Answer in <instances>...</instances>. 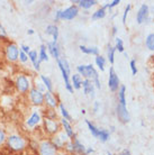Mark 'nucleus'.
Here are the masks:
<instances>
[{
	"label": "nucleus",
	"mask_w": 154,
	"mask_h": 155,
	"mask_svg": "<svg viewBox=\"0 0 154 155\" xmlns=\"http://www.w3.org/2000/svg\"><path fill=\"white\" fill-rule=\"evenodd\" d=\"M77 71L81 77H83L87 80L92 81L97 89H101V82L99 80V75H98V72H97V70L95 69V66L92 64H87V65L82 64V65H79L77 66Z\"/></svg>",
	"instance_id": "1"
},
{
	"label": "nucleus",
	"mask_w": 154,
	"mask_h": 155,
	"mask_svg": "<svg viewBox=\"0 0 154 155\" xmlns=\"http://www.w3.org/2000/svg\"><path fill=\"white\" fill-rule=\"evenodd\" d=\"M150 20H152L150 17V6L147 4H142L136 12V23L142 25L144 23H149Z\"/></svg>",
	"instance_id": "2"
},
{
	"label": "nucleus",
	"mask_w": 154,
	"mask_h": 155,
	"mask_svg": "<svg viewBox=\"0 0 154 155\" xmlns=\"http://www.w3.org/2000/svg\"><path fill=\"white\" fill-rule=\"evenodd\" d=\"M7 143L8 146L10 147V150L16 152L23 151L24 148H25V145H26L24 138L20 137L19 135H10L7 138Z\"/></svg>",
	"instance_id": "3"
},
{
	"label": "nucleus",
	"mask_w": 154,
	"mask_h": 155,
	"mask_svg": "<svg viewBox=\"0 0 154 155\" xmlns=\"http://www.w3.org/2000/svg\"><path fill=\"white\" fill-rule=\"evenodd\" d=\"M120 80L118 74L116 73V71L114 70V68L109 69V74H108V88L112 92H117L120 88Z\"/></svg>",
	"instance_id": "4"
},
{
	"label": "nucleus",
	"mask_w": 154,
	"mask_h": 155,
	"mask_svg": "<svg viewBox=\"0 0 154 155\" xmlns=\"http://www.w3.org/2000/svg\"><path fill=\"white\" fill-rule=\"evenodd\" d=\"M115 114H116L117 119L119 120L122 124H127V123L131 121V115H129V113H128L127 107H126V106L120 105L119 102L116 104Z\"/></svg>",
	"instance_id": "5"
},
{
	"label": "nucleus",
	"mask_w": 154,
	"mask_h": 155,
	"mask_svg": "<svg viewBox=\"0 0 154 155\" xmlns=\"http://www.w3.org/2000/svg\"><path fill=\"white\" fill-rule=\"evenodd\" d=\"M79 15V7L77 5H72L70 7L61 10L60 14V20H72Z\"/></svg>",
	"instance_id": "6"
},
{
	"label": "nucleus",
	"mask_w": 154,
	"mask_h": 155,
	"mask_svg": "<svg viewBox=\"0 0 154 155\" xmlns=\"http://www.w3.org/2000/svg\"><path fill=\"white\" fill-rule=\"evenodd\" d=\"M39 155H58V150L54 147L51 140H43L38 145Z\"/></svg>",
	"instance_id": "7"
},
{
	"label": "nucleus",
	"mask_w": 154,
	"mask_h": 155,
	"mask_svg": "<svg viewBox=\"0 0 154 155\" xmlns=\"http://www.w3.org/2000/svg\"><path fill=\"white\" fill-rule=\"evenodd\" d=\"M16 87H17V89L18 91L20 92H27L28 90H31V82H29V79L26 77V75H23V74H20L17 77L16 79Z\"/></svg>",
	"instance_id": "8"
},
{
	"label": "nucleus",
	"mask_w": 154,
	"mask_h": 155,
	"mask_svg": "<svg viewBox=\"0 0 154 155\" xmlns=\"http://www.w3.org/2000/svg\"><path fill=\"white\" fill-rule=\"evenodd\" d=\"M44 128L49 134L51 135H56L60 132V124L55 119H49L45 118L44 119Z\"/></svg>",
	"instance_id": "9"
},
{
	"label": "nucleus",
	"mask_w": 154,
	"mask_h": 155,
	"mask_svg": "<svg viewBox=\"0 0 154 155\" xmlns=\"http://www.w3.org/2000/svg\"><path fill=\"white\" fill-rule=\"evenodd\" d=\"M29 99H31L33 105L42 106L44 104V93L38 91L36 88H32L29 90Z\"/></svg>",
	"instance_id": "10"
},
{
	"label": "nucleus",
	"mask_w": 154,
	"mask_h": 155,
	"mask_svg": "<svg viewBox=\"0 0 154 155\" xmlns=\"http://www.w3.org/2000/svg\"><path fill=\"white\" fill-rule=\"evenodd\" d=\"M19 51L20 50L15 44H10L6 48V56L10 62H15L19 58Z\"/></svg>",
	"instance_id": "11"
},
{
	"label": "nucleus",
	"mask_w": 154,
	"mask_h": 155,
	"mask_svg": "<svg viewBox=\"0 0 154 155\" xmlns=\"http://www.w3.org/2000/svg\"><path fill=\"white\" fill-rule=\"evenodd\" d=\"M82 89H83V93L85 94L90 96L92 99L95 98V89H96V87H95L92 81L83 79V81H82Z\"/></svg>",
	"instance_id": "12"
},
{
	"label": "nucleus",
	"mask_w": 154,
	"mask_h": 155,
	"mask_svg": "<svg viewBox=\"0 0 154 155\" xmlns=\"http://www.w3.org/2000/svg\"><path fill=\"white\" fill-rule=\"evenodd\" d=\"M44 102L46 104V106L50 109H55L59 104L58 99L53 94V92H49V91L44 93Z\"/></svg>",
	"instance_id": "13"
},
{
	"label": "nucleus",
	"mask_w": 154,
	"mask_h": 155,
	"mask_svg": "<svg viewBox=\"0 0 154 155\" xmlns=\"http://www.w3.org/2000/svg\"><path fill=\"white\" fill-rule=\"evenodd\" d=\"M61 124H62V126H63V129H64V133L66 134V136L69 137L70 140H74V138H75V134H74L73 128L71 126V123H70L69 120L62 118Z\"/></svg>",
	"instance_id": "14"
},
{
	"label": "nucleus",
	"mask_w": 154,
	"mask_h": 155,
	"mask_svg": "<svg viewBox=\"0 0 154 155\" xmlns=\"http://www.w3.org/2000/svg\"><path fill=\"white\" fill-rule=\"evenodd\" d=\"M47 46V51L50 52V54L52 55V58H54L56 61H58L59 58H60V50H59V46L56 42H49L46 44Z\"/></svg>",
	"instance_id": "15"
},
{
	"label": "nucleus",
	"mask_w": 154,
	"mask_h": 155,
	"mask_svg": "<svg viewBox=\"0 0 154 155\" xmlns=\"http://www.w3.org/2000/svg\"><path fill=\"white\" fill-rule=\"evenodd\" d=\"M41 120H42L41 114H39L38 111H34V113L31 115V117L27 119L26 124L28 127H35V126H37V125L41 123Z\"/></svg>",
	"instance_id": "16"
},
{
	"label": "nucleus",
	"mask_w": 154,
	"mask_h": 155,
	"mask_svg": "<svg viewBox=\"0 0 154 155\" xmlns=\"http://www.w3.org/2000/svg\"><path fill=\"white\" fill-rule=\"evenodd\" d=\"M45 34L46 35H50L53 37V42H58V38H59V28L56 25H54V24H52V25H49V26H46V28H45Z\"/></svg>",
	"instance_id": "17"
},
{
	"label": "nucleus",
	"mask_w": 154,
	"mask_h": 155,
	"mask_svg": "<svg viewBox=\"0 0 154 155\" xmlns=\"http://www.w3.org/2000/svg\"><path fill=\"white\" fill-rule=\"evenodd\" d=\"M72 4H78L80 8L88 10L90 8H92L93 6H96L98 4V1H96V0H79V1H72Z\"/></svg>",
	"instance_id": "18"
},
{
	"label": "nucleus",
	"mask_w": 154,
	"mask_h": 155,
	"mask_svg": "<svg viewBox=\"0 0 154 155\" xmlns=\"http://www.w3.org/2000/svg\"><path fill=\"white\" fill-rule=\"evenodd\" d=\"M117 102H119L123 106H126V87L124 84L120 85L119 90L117 91Z\"/></svg>",
	"instance_id": "19"
},
{
	"label": "nucleus",
	"mask_w": 154,
	"mask_h": 155,
	"mask_svg": "<svg viewBox=\"0 0 154 155\" xmlns=\"http://www.w3.org/2000/svg\"><path fill=\"white\" fill-rule=\"evenodd\" d=\"M82 53L88 55H99V48L97 46H85V45H80L79 46Z\"/></svg>",
	"instance_id": "20"
},
{
	"label": "nucleus",
	"mask_w": 154,
	"mask_h": 155,
	"mask_svg": "<svg viewBox=\"0 0 154 155\" xmlns=\"http://www.w3.org/2000/svg\"><path fill=\"white\" fill-rule=\"evenodd\" d=\"M106 15H107V9H106L104 6H101L100 8H98L96 12L91 15V19H92V20L102 19V18H105V17H106Z\"/></svg>",
	"instance_id": "21"
},
{
	"label": "nucleus",
	"mask_w": 154,
	"mask_h": 155,
	"mask_svg": "<svg viewBox=\"0 0 154 155\" xmlns=\"http://www.w3.org/2000/svg\"><path fill=\"white\" fill-rule=\"evenodd\" d=\"M28 58L32 61V63H33V65H34L35 69H36L37 71H39V64H41V61H39V58H38L37 52H36V51H31V52L28 53Z\"/></svg>",
	"instance_id": "22"
},
{
	"label": "nucleus",
	"mask_w": 154,
	"mask_h": 155,
	"mask_svg": "<svg viewBox=\"0 0 154 155\" xmlns=\"http://www.w3.org/2000/svg\"><path fill=\"white\" fill-rule=\"evenodd\" d=\"M82 81H83V79L79 73L71 75V84L73 87V89H80L82 87Z\"/></svg>",
	"instance_id": "23"
},
{
	"label": "nucleus",
	"mask_w": 154,
	"mask_h": 155,
	"mask_svg": "<svg viewBox=\"0 0 154 155\" xmlns=\"http://www.w3.org/2000/svg\"><path fill=\"white\" fill-rule=\"evenodd\" d=\"M73 142V145H74V151H75V154H79V155H85V146L83 144L81 143L80 140H78L77 137L72 140Z\"/></svg>",
	"instance_id": "24"
},
{
	"label": "nucleus",
	"mask_w": 154,
	"mask_h": 155,
	"mask_svg": "<svg viewBox=\"0 0 154 155\" xmlns=\"http://www.w3.org/2000/svg\"><path fill=\"white\" fill-rule=\"evenodd\" d=\"M85 124H87V126H88L89 130H90V133H91V135H92L93 137H96V138H99V136H100V132H101V128L96 127V126H95V125H93L90 120H87V119H85Z\"/></svg>",
	"instance_id": "25"
},
{
	"label": "nucleus",
	"mask_w": 154,
	"mask_h": 155,
	"mask_svg": "<svg viewBox=\"0 0 154 155\" xmlns=\"http://www.w3.org/2000/svg\"><path fill=\"white\" fill-rule=\"evenodd\" d=\"M115 53H116L115 47L112 46V44H108V46H107V60L109 61L110 64H114V63H115Z\"/></svg>",
	"instance_id": "26"
},
{
	"label": "nucleus",
	"mask_w": 154,
	"mask_h": 155,
	"mask_svg": "<svg viewBox=\"0 0 154 155\" xmlns=\"http://www.w3.org/2000/svg\"><path fill=\"white\" fill-rule=\"evenodd\" d=\"M145 46L149 51L154 52V31L150 33L149 35L145 37Z\"/></svg>",
	"instance_id": "27"
},
{
	"label": "nucleus",
	"mask_w": 154,
	"mask_h": 155,
	"mask_svg": "<svg viewBox=\"0 0 154 155\" xmlns=\"http://www.w3.org/2000/svg\"><path fill=\"white\" fill-rule=\"evenodd\" d=\"M95 63L96 65L98 66V69L104 72L105 71V66H106V58L102 56V55H97L96 58H95Z\"/></svg>",
	"instance_id": "28"
},
{
	"label": "nucleus",
	"mask_w": 154,
	"mask_h": 155,
	"mask_svg": "<svg viewBox=\"0 0 154 155\" xmlns=\"http://www.w3.org/2000/svg\"><path fill=\"white\" fill-rule=\"evenodd\" d=\"M47 46L46 45H41V48H39V53H38V58L41 62L43 61H49V54H47Z\"/></svg>",
	"instance_id": "29"
},
{
	"label": "nucleus",
	"mask_w": 154,
	"mask_h": 155,
	"mask_svg": "<svg viewBox=\"0 0 154 155\" xmlns=\"http://www.w3.org/2000/svg\"><path fill=\"white\" fill-rule=\"evenodd\" d=\"M41 80H42L43 84L45 85V88L49 92H53V83L51 81L50 78L45 77V75H41Z\"/></svg>",
	"instance_id": "30"
},
{
	"label": "nucleus",
	"mask_w": 154,
	"mask_h": 155,
	"mask_svg": "<svg viewBox=\"0 0 154 155\" xmlns=\"http://www.w3.org/2000/svg\"><path fill=\"white\" fill-rule=\"evenodd\" d=\"M116 51H118L119 53H124L125 47H124V42L120 37H115V45H114Z\"/></svg>",
	"instance_id": "31"
},
{
	"label": "nucleus",
	"mask_w": 154,
	"mask_h": 155,
	"mask_svg": "<svg viewBox=\"0 0 154 155\" xmlns=\"http://www.w3.org/2000/svg\"><path fill=\"white\" fill-rule=\"evenodd\" d=\"M110 138V132L108 129H105V128H101V132H100V136L98 140L102 142V143H106L107 140H109Z\"/></svg>",
	"instance_id": "32"
},
{
	"label": "nucleus",
	"mask_w": 154,
	"mask_h": 155,
	"mask_svg": "<svg viewBox=\"0 0 154 155\" xmlns=\"http://www.w3.org/2000/svg\"><path fill=\"white\" fill-rule=\"evenodd\" d=\"M59 107H60V111H61L62 117H63L64 119L69 120V121H70V120H71V116H70L69 111L66 110L65 106L63 105V102H60V104H59Z\"/></svg>",
	"instance_id": "33"
},
{
	"label": "nucleus",
	"mask_w": 154,
	"mask_h": 155,
	"mask_svg": "<svg viewBox=\"0 0 154 155\" xmlns=\"http://www.w3.org/2000/svg\"><path fill=\"white\" fill-rule=\"evenodd\" d=\"M131 9H132V5L131 4H127V6H126V7H125V9H124L123 17H122V23H123L124 25H126L127 16H128V14H129V12H131Z\"/></svg>",
	"instance_id": "34"
},
{
	"label": "nucleus",
	"mask_w": 154,
	"mask_h": 155,
	"mask_svg": "<svg viewBox=\"0 0 154 155\" xmlns=\"http://www.w3.org/2000/svg\"><path fill=\"white\" fill-rule=\"evenodd\" d=\"M120 4V0H114V1H110V2H107V4L104 5V7L106 8V9H112L114 7H116V6H118V5Z\"/></svg>",
	"instance_id": "35"
},
{
	"label": "nucleus",
	"mask_w": 154,
	"mask_h": 155,
	"mask_svg": "<svg viewBox=\"0 0 154 155\" xmlns=\"http://www.w3.org/2000/svg\"><path fill=\"white\" fill-rule=\"evenodd\" d=\"M129 68H131L132 74H133V75H136V74H137V68H136V61H135V60H131Z\"/></svg>",
	"instance_id": "36"
},
{
	"label": "nucleus",
	"mask_w": 154,
	"mask_h": 155,
	"mask_svg": "<svg viewBox=\"0 0 154 155\" xmlns=\"http://www.w3.org/2000/svg\"><path fill=\"white\" fill-rule=\"evenodd\" d=\"M46 118H49V119H55L56 118V113L54 111V109H49L47 110Z\"/></svg>",
	"instance_id": "37"
},
{
	"label": "nucleus",
	"mask_w": 154,
	"mask_h": 155,
	"mask_svg": "<svg viewBox=\"0 0 154 155\" xmlns=\"http://www.w3.org/2000/svg\"><path fill=\"white\" fill-rule=\"evenodd\" d=\"M19 60L24 63L27 62V60H28V54H26L25 52H23V51L20 50L19 51Z\"/></svg>",
	"instance_id": "38"
},
{
	"label": "nucleus",
	"mask_w": 154,
	"mask_h": 155,
	"mask_svg": "<svg viewBox=\"0 0 154 155\" xmlns=\"http://www.w3.org/2000/svg\"><path fill=\"white\" fill-rule=\"evenodd\" d=\"M99 109H100V102H98V101H95L93 102V113L96 114L99 111Z\"/></svg>",
	"instance_id": "39"
},
{
	"label": "nucleus",
	"mask_w": 154,
	"mask_h": 155,
	"mask_svg": "<svg viewBox=\"0 0 154 155\" xmlns=\"http://www.w3.org/2000/svg\"><path fill=\"white\" fill-rule=\"evenodd\" d=\"M118 155H132V153L128 148H123L122 151L118 152Z\"/></svg>",
	"instance_id": "40"
},
{
	"label": "nucleus",
	"mask_w": 154,
	"mask_h": 155,
	"mask_svg": "<svg viewBox=\"0 0 154 155\" xmlns=\"http://www.w3.org/2000/svg\"><path fill=\"white\" fill-rule=\"evenodd\" d=\"M5 140H6V135H5V132L2 129H0V145L4 143Z\"/></svg>",
	"instance_id": "41"
},
{
	"label": "nucleus",
	"mask_w": 154,
	"mask_h": 155,
	"mask_svg": "<svg viewBox=\"0 0 154 155\" xmlns=\"http://www.w3.org/2000/svg\"><path fill=\"white\" fill-rule=\"evenodd\" d=\"M150 17H151V19L154 20V5L150 6Z\"/></svg>",
	"instance_id": "42"
},
{
	"label": "nucleus",
	"mask_w": 154,
	"mask_h": 155,
	"mask_svg": "<svg viewBox=\"0 0 154 155\" xmlns=\"http://www.w3.org/2000/svg\"><path fill=\"white\" fill-rule=\"evenodd\" d=\"M20 47H22V51H23V52H25L26 54H28V53L31 52V50H29V46H27V45H22Z\"/></svg>",
	"instance_id": "43"
},
{
	"label": "nucleus",
	"mask_w": 154,
	"mask_h": 155,
	"mask_svg": "<svg viewBox=\"0 0 154 155\" xmlns=\"http://www.w3.org/2000/svg\"><path fill=\"white\" fill-rule=\"evenodd\" d=\"M95 150L92 147H87L85 148V155H89V154H92Z\"/></svg>",
	"instance_id": "44"
},
{
	"label": "nucleus",
	"mask_w": 154,
	"mask_h": 155,
	"mask_svg": "<svg viewBox=\"0 0 154 155\" xmlns=\"http://www.w3.org/2000/svg\"><path fill=\"white\" fill-rule=\"evenodd\" d=\"M6 35H7V34H6V31H5L4 27L0 25V37H1V36H2V37H5Z\"/></svg>",
	"instance_id": "45"
},
{
	"label": "nucleus",
	"mask_w": 154,
	"mask_h": 155,
	"mask_svg": "<svg viewBox=\"0 0 154 155\" xmlns=\"http://www.w3.org/2000/svg\"><path fill=\"white\" fill-rule=\"evenodd\" d=\"M112 36H115L116 34H117V27L116 26H112Z\"/></svg>",
	"instance_id": "46"
},
{
	"label": "nucleus",
	"mask_w": 154,
	"mask_h": 155,
	"mask_svg": "<svg viewBox=\"0 0 154 155\" xmlns=\"http://www.w3.org/2000/svg\"><path fill=\"white\" fill-rule=\"evenodd\" d=\"M28 34H29V35H33V34H34V31H33V29H29V31H28Z\"/></svg>",
	"instance_id": "47"
},
{
	"label": "nucleus",
	"mask_w": 154,
	"mask_h": 155,
	"mask_svg": "<svg viewBox=\"0 0 154 155\" xmlns=\"http://www.w3.org/2000/svg\"><path fill=\"white\" fill-rule=\"evenodd\" d=\"M110 130H112V132H115V127L112 126V127H110Z\"/></svg>",
	"instance_id": "48"
},
{
	"label": "nucleus",
	"mask_w": 154,
	"mask_h": 155,
	"mask_svg": "<svg viewBox=\"0 0 154 155\" xmlns=\"http://www.w3.org/2000/svg\"><path fill=\"white\" fill-rule=\"evenodd\" d=\"M107 155H114V154H112V152H109V151H107Z\"/></svg>",
	"instance_id": "49"
},
{
	"label": "nucleus",
	"mask_w": 154,
	"mask_h": 155,
	"mask_svg": "<svg viewBox=\"0 0 154 155\" xmlns=\"http://www.w3.org/2000/svg\"><path fill=\"white\" fill-rule=\"evenodd\" d=\"M74 155H79V154H74Z\"/></svg>",
	"instance_id": "50"
}]
</instances>
